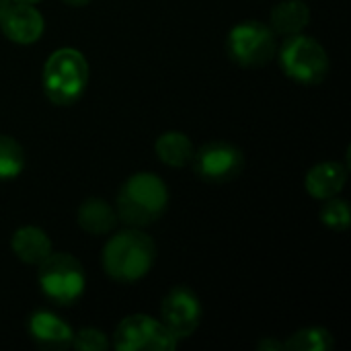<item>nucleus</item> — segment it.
<instances>
[{
    "label": "nucleus",
    "mask_w": 351,
    "mask_h": 351,
    "mask_svg": "<svg viewBox=\"0 0 351 351\" xmlns=\"http://www.w3.org/2000/svg\"><path fill=\"white\" fill-rule=\"evenodd\" d=\"M321 220L325 226L333 230H346L350 226V206L346 199L329 197V202L321 210Z\"/></svg>",
    "instance_id": "obj_19"
},
{
    "label": "nucleus",
    "mask_w": 351,
    "mask_h": 351,
    "mask_svg": "<svg viewBox=\"0 0 351 351\" xmlns=\"http://www.w3.org/2000/svg\"><path fill=\"white\" fill-rule=\"evenodd\" d=\"M66 4H70V6H82V4H86L88 0H64Z\"/></svg>",
    "instance_id": "obj_22"
},
{
    "label": "nucleus",
    "mask_w": 351,
    "mask_h": 351,
    "mask_svg": "<svg viewBox=\"0 0 351 351\" xmlns=\"http://www.w3.org/2000/svg\"><path fill=\"white\" fill-rule=\"evenodd\" d=\"M117 212L103 199H86L78 210V224L84 232L105 234L117 224Z\"/></svg>",
    "instance_id": "obj_15"
},
{
    "label": "nucleus",
    "mask_w": 351,
    "mask_h": 351,
    "mask_svg": "<svg viewBox=\"0 0 351 351\" xmlns=\"http://www.w3.org/2000/svg\"><path fill=\"white\" fill-rule=\"evenodd\" d=\"M154 150H156L158 158L169 167H185L193 158V146H191L189 138L181 132L162 134L156 140Z\"/></svg>",
    "instance_id": "obj_16"
},
{
    "label": "nucleus",
    "mask_w": 351,
    "mask_h": 351,
    "mask_svg": "<svg viewBox=\"0 0 351 351\" xmlns=\"http://www.w3.org/2000/svg\"><path fill=\"white\" fill-rule=\"evenodd\" d=\"M12 251L21 261H25L29 265H39L43 259H47L51 255V241L41 228L25 226L14 232Z\"/></svg>",
    "instance_id": "obj_13"
},
{
    "label": "nucleus",
    "mask_w": 351,
    "mask_h": 351,
    "mask_svg": "<svg viewBox=\"0 0 351 351\" xmlns=\"http://www.w3.org/2000/svg\"><path fill=\"white\" fill-rule=\"evenodd\" d=\"M259 350H286V346L284 343H278V341H269V339H265V341H261L259 343Z\"/></svg>",
    "instance_id": "obj_21"
},
{
    "label": "nucleus",
    "mask_w": 351,
    "mask_h": 351,
    "mask_svg": "<svg viewBox=\"0 0 351 351\" xmlns=\"http://www.w3.org/2000/svg\"><path fill=\"white\" fill-rule=\"evenodd\" d=\"M14 2H27V4H35V2H39V0H14Z\"/></svg>",
    "instance_id": "obj_24"
},
{
    "label": "nucleus",
    "mask_w": 351,
    "mask_h": 351,
    "mask_svg": "<svg viewBox=\"0 0 351 351\" xmlns=\"http://www.w3.org/2000/svg\"><path fill=\"white\" fill-rule=\"evenodd\" d=\"M228 53L241 66H263L276 56L274 31L259 21L239 23L228 35Z\"/></svg>",
    "instance_id": "obj_7"
},
{
    "label": "nucleus",
    "mask_w": 351,
    "mask_h": 351,
    "mask_svg": "<svg viewBox=\"0 0 351 351\" xmlns=\"http://www.w3.org/2000/svg\"><path fill=\"white\" fill-rule=\"evenodd\" d=\"M311 19V10L302 0H286L280 2L271 10V27L280 35H296L300 33Z\"/></svg>",
    "instance_id": "obj_14"
},
{
    "label": "nucleus",
    "mask_w": 351,
    "mask_h": 351,
    "mask_svg": "<svg viewBox=\"0 0 351 351\" xmlns=\"http://www.w3.org/2000/svg\"><path fill=\"white\" fill-rule=\"evenodd\" d=\"M88 82V64L72 47H62L43 66V90L56 105H72Z\"/></svg>",
    "instance_id": "obj_3"
},
{
    "label": "nucleus",
    "mask_w": 351,
    "mask_h": 351,
    "mask_svg": "<svg viewBox=\"0 0 351 351\" xmlns=\"http://www.w3.org/2000/svg\"><path fill=\"white\" fill-rule=\"evenodd\" d=\"M199 319H202V304L189 288L177 286L167 294L162 302V325L177 339L189 337L197 329Z\"/></svg>",
    "instance_id": "obj_9"
},
{
    "label": "nucleus",
    "mask_w": 351,
    "mask_h": 351,
    "mask_svg": "<svg viewBox=\"0 0 351 351\" xmlns=\"http://www.w3.org/2000/svg\"><path fill=\"white\" fill-rule=\"evenodd\" d=\"M84 269L72 255L51 253L39 263V286L58 304H72L84 292Z\"/></svg>",
    "instance_id": "obj_5"
},
{
    "label": "nucleus",
    "mask_w": 351,
    "mask_h": 351,
    "mask_svg": "<svg viewBox=\"0 0 351 351\" xmlns=\"http://www.w3.org/2000/svg\"><path fill=\"white\" fill-rule=\"evenodd\" d=\"M8 6V0H0V14H2V10Z\"/></svg>",
    "instance_id": "obj_23"
},
{
    "label": "nucleus",
    "mask_w": 351,
    "mask_h": 351,
    "mask_svg": "<svg viewBox=\"0 0 351 351\" xmlns=\"http://www.w3.org/2000/svg\"><path fill=\"white\" fill-rule=\"evenodd\" d=\"M169 202L167 185L152 173L130 177L117 195V218L130 226H146L156 222Z\"/></svg>",
    "instance_id": "obj_2"
},
{
    "label": "nucleus",
    "mask_w": 351,
    "mask_h": 351,
    "mask_svg": "<svg viewBox=\"0 0 351 351\" xmlns=\"http://www.w3.org/2000/svg\"><path fill=\"white\" fill-rule=\"evenodd\" d=\"M25 152L10 136H0V179H12L23 171Z\"/></svg>",
    "instance_id": "obj_18"
},
{
    "label": "nucleus",
    "mask_w": 351,
    "mask_h": 351,
    "mask_svg": "<svg viewBox=\"0 0 351 351\" xmlns=\"http://www.w3.org/2000/svg\"><path fill=\"white\" fill-rule=\"evenodd\" d=\"M286 350L292 351H327L335 346L331 333L323 327H308L296 331L288 341H284Z\"/></svg>",
    "instance_id": "obj_17"
},
{
    "label": "nucleus",
    "mask_w": 351,
    "mask_h": 351,
    "mask_svg": "<svg viewBox=\"0 0 351 351\" xmlns=\"http://www.w3.org/2000/svg\"><path fill=\"white\" fill-rule=\"evenodd\" d=\"M0 29L10 41L29 45L41 37L43 16L37 8H33L27 2H8V6L0 14Z\"/></svg>",
    "instance_id": "obj_10"
},
{
    "label": "nucleus",
    "mask_w": 351,
    "mask_h": 351,
    "mask_svg": "<svg viewBox=\"0 0 351 351\" xmlns=\"http://www.w3.org/2000/svg\"><path fill=\"white\" fill-rule=\"evenodd\" d=\"M29 333L45 350H66L72 346V329L53 313L37 311L29 319Z\"/></svg>",
    "instance_id": "obj_11"
},
{
    "label": "nucleus",
    "mask_w": 351,
    "mask_h": 351,
    "mask_svg": "<svg viewBox=\"0 0 351 351\" xmlns=\"http://www.w3.org/2000/svg\"><path fill=\"white\" fill-rule=\"evenodd\" d=\"M348 181V167L339 162H321L306 175V191L317 199L335 197Z\"/></svg>",
    "instance_id": "obj_12"
},
{
    "label": "nucleus",
    "mask_w": 351,
    "mask_h": 351,
    "mask_svg": "<svg viewBox=\"0 0 351 351\" xmlns=\"http://www.w3.org/2000/svg\"><path fill=\"white\" fill-rule=\"evenodd\" d=\"M177 337L148 315L125 317L115 333L113 346L119 351H169L177 348Z\"/></svg>",
    "instance_id": "obj_6"
},
{
    "label": "nucleus",
    "mask_w": 351,
    "mask_h": 351,
    "mask_svg": "<svg viewBox=\"0 0 351 351\" xmlns=\"http://www.w3.org/2000/svg\"><path fill=\"white\" fill-rule=\"evenodd\" d=\"M282 70L302 84H319L329 72V58L325 47L313 37L288 35L280 49Z\"/></svg>",
    "instance_id": "obj_4"
},
{
    "label": "nucleus",
    "mask_w": 351,
    "mask_h": 351,
    "mask_svg": "<svg viewBox=\"0 0 351 351\" xmlns=\"http://www.w3.org/2000/svg\"><path fill=\"white\" fill-rule=\"evenodd\" d=\"M156 257L152 239L140 230H125L109 239L103 249V267L115 282H136L144 278Z\"/></svg>",
    "instance_id": "obj_1"
},
{
    "label": "nucleus",
    "mask_w": 351,
    "mask_h": 351,
    "mask_svg": "<svg viewBox=\"0 0 351 351\" xmlns=\"http://www.w3.org/2000/svg\"><path fill=\"white\" fill-rule=\"evenodd\" d=\"M72 348L80 351H105L109 348V341L99 329H82L72 337Z\"/></svg>",
    "instance_id": "obj_20"
},
{
    "label": "nucleus",
    "mask_w": 351,
    "mask_h": 351,
    "mask_svg": "<svg viewBox=\"0 0 351 351\" xmlns=\"http://www.w3.org/2000/svg\"><path fill=\"white\" fill-rule=\"evenodd\" d=\"M193 165L197 175L208 183H228L241 175L245 158L237 146L216 140L208 142L199 148L197 154H193Z\"/></svg>",
    "instance_id": "obj_8"
}]
</instances>
